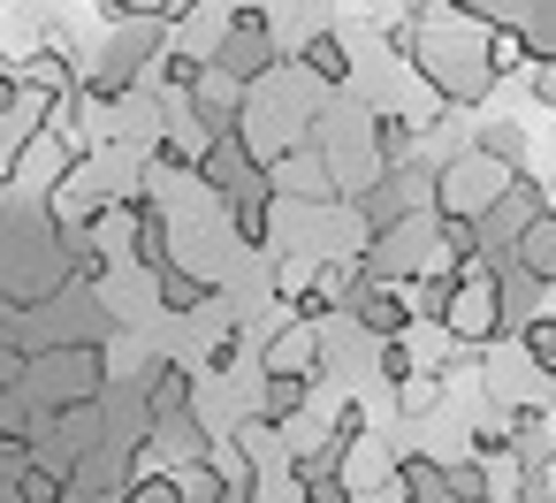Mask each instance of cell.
I'll return each mask as SVG.
<instances>
[{
    "mask_svg": "<svg viewBox=\"0 0 556 503\" xmlns=\"http://www.w3.org/2000/svg\"><path fill=\"white\" fill-rule=\"evenodd\" d=\"M526 260H533V275H556V229H548V222L526 237Z\"/></svg>",
    "mask_w": 556,
    "mask_h": 503,
    "instance_id": "obj_1",
    "label": "cell"
},
{
    "mask_svg": "<svg viewBox=\"0 0 556 503\" xmlns=\"http://www.w3.org/2000/svg\"><path fill=\"white\" fill-rule=\"evenodd\" d=\"M533 359L556 366V320H533Z\"/></svg>",
    "mask_w": 556,
    "mask_h": 503,
    "instance_id": "obj_2",
    "label": "cell"
}]
</instances>
